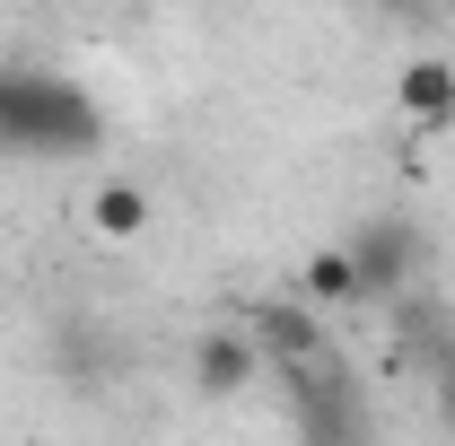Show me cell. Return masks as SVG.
Masks as SVG:
<instances>
[{"mask_svg": "<svg viewBox=\"0 0 455 446\" xmlns=\"http://www.w3.org/2000/svg\"><path fill=\"white\" fill-rule=\"evenodd\" d=\"M341 254H350V280H359V307H395V298H411L429 280V236L403 211H368L341 236Z\"/></svg>", "mask_w": 455, "mask_h": 446, "instance_id": "2", "label": "cell"}, {"mask_svg": "<svg viewBox=\"0 0 455 446\" xmlns=\"http://www.w3.org/2000/svg\"><path fill=\"white\" fill-rule=\"evenodd\" d=\"M429 402H438V420L455 429V341L438 350V359H429Z\"/></svg>", "mask_w": 455, "mask_h": 446, "instance_id": "11", "label": "cell"}, {"mask_svg": "<svg viewBox=\"0 0 455 446\" xmlns=\"http://www.w3.org/2000/svg\"><path fill=\"white\" fill-rule=\"evenodd\" d=\"M149 219H158V202H149L132 175H114V184H97V193H88V227H97V236H114V245H132Z\"/></svg>", "mask_w": 455, "mask_h": 446, "instance_id": "9", "label": "cell"}, {"mask_svg": "<svg viewBox=\"0 0 455 446\" xmlns=\"http://www.w3.org/2000/svg\"><path fill=\"white\" fill-rule=\"evenodd\" d=\"M254 377H263V350H254L245 324H211V333L193 341V394L202 402H228V394H245Z\"/></svg>", "mask_w": 455, "mask_h": 446, "instance_id": "5", "label": "cell"}, {"mask_svg": "<svg viewBox=\"0 0 455 446\" xmlns=\"http://www.w3.org/2000/svg\"><path fill=\"white\" fill-rule=\"evenodd\" d=\"M114 368H123V359H114V333L97 324V315H61V324H53V377L70 394L114 386Z\"/></svg>", "mask_w": 455, "mask_h": 446, "instance_id": "7", "label": "cell"}, {"mask_svg": "<svg viewBox=\"0 0 455 446\" xmlns=\"http://www.w3.org/2000/svg\"><path fill=\"white\" fill-rule=\"evenodd\" d=\"M447 341H455V307L438 298V289H429V280H420L411 298H395V350L411 359V368H429Z\"/></svg>", "mask_w": 455, "mask_h": 446, "instance_id": "8", "label": "cell"}, {"mask_svg": "<svg viewBox=\"0 0 455 446\" xmlns=\"http://www.w3.org/2000/svg\"><path fill=\"white\" fill-rule=\"evenodd\" d=\"M281 394H289V429H298V446H377L368 402H359V386H350L341 359L281 368Z\"/></svg>", "mask_w": 455, "mask_h": 446, "instance_id": "3", "label": "cell"}, {"mask_svg": "<svg viewBox=\"0 0 455 446\" xmlns=\"http://www.w3.org/2000/svg\"><path fill=\"white\" fill-rule=\"evenodd\" d=\"M245 333H254V350H263V368H315V359H333L324 315L298 307V298H263V307L245 315Z\"/></svg>", "mask_w": 455, "mask_h": 446, "instance_id": "4", "label": "cell"}, {"mask_svg": "<svg viewBox=\"0 0 455 446\" xmlns=\"http://www.w3.org/2000/svg\"><path fill=\"white\" fill-rule=\"evenodd\" d=\"M395 106H403V123L411 131H455V61L447 53H420V61H403L395 70Z\"/></svg>", "mask_w": 455, "mask_h": 446, "instance_id": "6", "label": "cell"}, {"mask_svg": "<svg viewBox=\"0 0 455 446\" xmlns=\"http://www.w3.org/2000/svg\"><path fill=\"white\" fill-rule=\"evenodd\" d=\"M298 307H315V315H333V307H359V280H350V254L324 245V254H307L298 263V289H289Z\"/></svg>", "mask_w": 455, "mask_h": 446, "instance_id": "10", "label": "cell"}, {"mask_svg": "<svg viewBox=\"0 0 455 446\" xmlns=\"http://www.w3.org/2000/svg\"><path fill=\"white\" fill-rule=\"evenodd\" d=\"M106 140V106L44 61H0V149L9 158H88Z\"/></svg>", "mask_w": 455, "mask_h": 446, "instance_id": "1", "label": "cell"}]
</instances>
